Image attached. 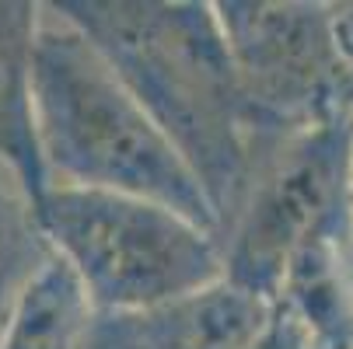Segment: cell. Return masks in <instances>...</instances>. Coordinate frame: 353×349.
I'll use <instances>...</instances> for the list:
<instances>
[{
    "instance_id": "6da1fadb",
    "label": "cell",
    "mask_w": 353,
    "mask_h": 349,
    "mask_svg": "<svg viewBox=\"0 0 353 349\" xmlns=\"http://www.w3.org/2000/svg\"><path fill=\"white\" fill-rule=\"evenodd\" d=\"M175 143L224 227L276 133L252 109L210 0H53Z\"/></svg>"
},
{
    "instance_id": "7a4b0ae2",
    "label": "cell",
    "mask_w": 353,
    "mask_h": 349,
    "mask_svg": "<svg viewBox=\"0 0 353 349\" xmlns=\"http://www.w3.org/2000/svg\"><path fill=\"white\" fill-rule=\"evenodd\" d=\"M32 116L49 185L154 199L221 234L210 199L175 143L98 45L53 4H42L35 35Z\"/></svg>"
},
{
    "instance_id": "3957f363",
    "label": "cell",
    "mask_w": 353,
    "mask_h": 349,
    "mask_svg": "<svg viewBox=\"0 0 353 349\" xmlns=\"http://www.w3.org/2000/svg\"><path fill=\"white\" fill-rule=\"evenodd\" d=\"M35 213L94 315H147L228 276L221 234L154 199L49 185Z\"/></svg>"
},
{
    "instance_id": "277c9868",
    "label": "cell",
    "mask_w": 353,
    "mask_h": 349,
    "mask_svg": "<svg viewBox=\"0 0 353 349\" xmlns=\"http://www.w3.org/2000/svg\"><path fill=\"white\" fill-rule=\"evenodd\" d=\"M353 220V112L276 133L224 227L228 279L273 301L294 259Z\"/></svg>"
},
{
    "instance_id": "5b68a950",
    "label": "cell",
    "mask_w": 353,
    "mask_h": 349,
    "mask_svg": "<svg viewBox=\"0 0 353 349\" xmlns=\"http://www.w3.org/2000/svg\"><path fill=\"white\" fill-rule=\"evenodd\" d=\"M252 109L273 129H305L353 112V70L332 4L214 0Z\"/></svg>"
},
{
    "instance_id": "8992f818",
    "label": "cell",
    "mask_w": 353,
    "mask_h": 349,
    "mask_svg": "<svg viewBox=\"0 0 353 349\" xmlns=\"http://www.w3.org/2000/svg\"><path fill=\"white\" fill-rule=\"evenodd\" d=\"M273 315V301L228 276L140 315L143 349H252Z\"/></svg>"
},
{
    "instance_id": "52a82bcc",
    "label": "cell",
    "mask_w": 353,
    "mask_h": 349,
    "mask_svg": "<svg viewBox=\"0 0 353 349\" xmlns=\"http://www.w3.org/2000/svg\"><path fill=\"white\" fill-rule=\"evenodd\" d=\"M39 18L42 4L0 0V168L18 175L35 199L49 189L32 116V56Z\"/></svg>"
},
{
    "instance_id": "ba28073f",
    "label": "cell",
    "mask_w": 353,
    "mask_h": 349,
    "mask_svg": "<svg viewBox=\"0 0 353 349\" xmlns=\"http://www.w3.org/2000/svg\"><path fill=\"white\" fill-rule=\"evenodd\" d=\"M91 318L94 311L81 283L60 259H53L25 290L0 335V349H81Z\"/></svg>"
},
{
    "instance_id": "9c48e42d",
    "label": "cell",
    "mask_w": 353,
    "mask_h": 349,
    "mask_svg": "<svg viewBox=\"0 0 353 349\" xmlns=\"http://www.w3.org/2000/svg\"><path fill=\"white\" fill-rule=\"evenodd\" d=\"M53 259L57 255L35 213V195L18 175L0 168V335L21 304L25 290Z\"/></svg>"
},
{
    "instance_id": "30bf717a",
    "label": "cell",
    "mask_w": 353,
    "mask_h": 349,
    "mask_svg": "<svg viewBox=\"0 0 353 349\" xmlns=\"http://www.w3.org/2000/svg\"><path fill=\"white\" fill-rule=\"evenodd\" d=\"M81 349H143L140 315H94Z\"/></svg>"
},
{
    "instance_id": "8fae6325",
    "label": "cell",
    "mask_w": 353,
    "mask_h": 349,
    "mask_svg": "<svg viewBox=\"0 0 353 349\" xmlns=\"http://www.w3.org/2000/svg\"><path fill=\"white\" fill-rule=\"evenodd\" d=\"M332 21H336V39H339V49L353 70V0L346 4H332Z\"/></svg>"
}]
</instances>
